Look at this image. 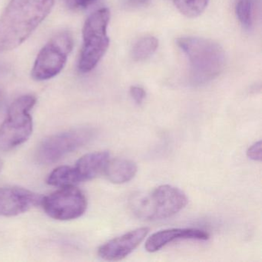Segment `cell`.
Wrapping results in <instances>:
<instances>
[{"label":"cell","instance_id":"19","mask_svg":"<svg viewBox=\"0 0 262 262\" xmlns=\"http://www.w3.org/2000/svg\"><path fill=\"white\" fill-rule=\"evenodd\" d=\"M262 144L261 141L255 142L248 148L247 151V156L250 159L256 162H260L262 159Z\"/></svg>","mask_w":262,"mask_h":262},{"label":"cell","instance_id":"17","mask_svg":"<svg viewBox=\"0 0 262 262\" xmlns=\"http://www.w3.org/2000/svg\"><path fill=\"white\" fill-rule=\"evenodd\" d=\"M184 16L195 18L200 16L208 7L209 0H170Z\"/></svg>","mask_w":262,"mask_h":262},{"label":"cell","instance_id":"8","mask_svg":"<svg viewBox=\"0 0 262 262\" xmlns=\"http://www.w3.org/2000/svg\"><path fill=\"white\" fill-rule=\"evenodd\" d=\"M41 204L50 217L59 221L78 219L87 208L85 194L75 186L63 187L42 197Z\"/></svg>","mask_w":262,"mask_h":262},{"label":"cell","instance_id":"10","mask_svg":"<svg viewBox=\"0 0 262 262\" xmlns=\"http://www.w3.org/2000/svg\"><path fill=\"white\" fill-rule=\"evenodd\" d=\"M149 228H136L103 244L98 250L101 258L106 260H120L129 255L146 237Z\"/></svg>","mask_w":262,"mask_h":262},{"label":"cell","instance_id":"11","mask_svg":"<svg viewBox=\"0 0 262 262\" xmlns=\"http://www.w3.org/2000/svg\"><path fill=\"white\" fill-rule=\"evenodd\" d=\"M209 234L196 228H171L162 230L151 234L145 242V249L150 253L156 252L168 244L179 240L206 241Z\"/></svg>","mask_w":262,"mask_h":262},{"label":"cell","instance_id":"6","mask_svg":"<svg viewBox=\"0 0 262 262\" xmlns=\"http://www.w3.org/2000/svg\"><path fill=\"white\" fill-rule=\"evenodd\" d=\"M95 134L93 128L82 127L50 136L38 146L36 159L43 165L54 163L69 153L86 145L94 138Z\"/></svg>","mask_w":262,"mask_h":262},{"label":"cell","instance_id":"13","mask_svg":"<svg viewBox=\"0 0 262 262\" xmlns=\"http://www.w3.org/2000/svg\"><path fill=\"white\" fill-rule=\"evenodd\" d=\"M137 171V165L133 161L119 158L110 159L104 170L107 179L114 184L129 182L136 176Z\"/></svg>","mask_w":262,"mask_h":262},{"label":"cell","instance_id":"18","mask_svg":"<svg viewBox=\"0 0 262 262\" xmlns=\"http://www.w3.org/2000/svg\"><path fill=\"white\" fill-rule=\"evenodd\" d=\"M67 7L72 10H85L95 4L97 0H64Z\"/></svg>","mask_w":262,"mask_h":262},{"label":"cell","instance_id":"15","mask_svg":"<svg viewBox=\"0 0 262 262\" xmlns=\"http://www.w3.org/2000/svg\"><path fill=\"white\" fill-rule=\"evenodd\" d=\"M77 174L74 168L71 166H60L53 170L47 178V183L52 186L63 188L75 186L79 183Z\"/></svg>","mask_w":262,"mask_h":262},{"label":"cell","instance_id":"16","mask_svg":"<svg viewBox=\"0 0 262 262\" xmlns=\"http://www.w3.org/2000/svg\"><path fill=\"white\" fill-rule=\"evenodd\" d=\"M159 47V40L154 36H145L135 43L132 50V57L136 62H142L151 57Z\"/></svg>","mask_w":262,"mask_h":262},{"label":"cell","instance_id":"7","mask_svg":"<svg viewBox=\"0 0 262 262\" xmlns=\"http://www.w3.org/2000/svg\"><path fill=\"white\" fill-rule=\"evenodd\" d=\"M73 47V36L69 32H61L52 38L35 61L32 71L33 79L48 80L57 76L65 67Z\"/></svg>","mask_w":262,"mask_h":262},{"label":"cell","instance_id":"1","mask_svg":"<svg viewBox=\"0 0 262 262\" xmlns=\"http://www.w3.org/2000/svg\"><path fill=\"white\" fill-rule=\"evenodd\" d=\"M55 0H11L0 16V53L19 47L47 17Z\"/></svg>","mask_w":262,"mask_h":262},{"label":"cell","instance_id":"2","mask_svg":"<svg viewBox=\"0 0 262 262\" xmlns=\"http://www.w3.org/2000/svg\"><path fill=\"white\" fill-rule=\"evenodd\" d=\"M177 45L188 59L194 83H206L223 71L225 53L217 42L205 38L182 36L178 39Z\"/></svg>","mask_w":262,"mask_h":262},{"label":"cell","instance_id":"20","mask_svg":"<svg viewBox=\"0 0 262 262\" xmlns=\"http://www.w3.org/2000/svg\"><path fill=\"white\" fill-rule=\"evenodd\" d=\"M130 95L137 105H141L145 100L146 93L142 87L133 85L130 88Z\"/></svg>","mask_w":262,"mask_h":262},{"label":"cell","instance_id":"9","mask_svg":"<svg viewBox=\"0 0 262 262\" xmlns=\"http://www.w3.org/2000/svg\"><path fill=\"white\" fill-rule=\"evenodd\" d=\"M42 199L39 194L24 188H0V216L19 215L41 204Z\"/></svg>","mask_w":262,"mask_h":262},{"label":"cell","instance_id":"14","mask_svg":"<svg viewBox=\"0 0 262 262\" xmlns=\"http://www.w3.org/2000/svg\"><path fill=\"white\" fill-rule=\"evenodd\" d=\"M259 0H236L234 10L241 25L251 30L255 24L258 11Z\"/></svg>","mask_w":262,"mask_h":262},{"label":"cell","instance_id":"22","mask_svg":"<svg viewBox=\"0 0 262 262\" xmlns=\"http://www.w3.org/2000/svg\"><path fill=\"white\" fill-rule=\"evenodd\" d=\"M8 70L9 68L7 65L0 62V77H2L3 76H5L7 72H8Z\"/></svg>","mask_w":262,"mask_h":262},{"label":"cell","instance_id":"21","mask_svg":"<svg viewBox=\"0 0 262 262\" xmlns=\"http://www.w3.org/2000/svg\"><path fill=\"white\" fill-rule=\"evenodd\" d=\"M151 1V0H123V5L127 9H139L146 7Z\"/></svg>","mask_w":262,"mask_h":262},{"label":"cell","instance_id":"5","mask_svg":"<svg viewBox=\"0 0 262 262\" xmlns=\"http://www.w3.org/2000/svg\"><path fill=\"white\" fill-rule=\"evenodd\" d=\"M110 13L108 9H100L85 21L82 31L83 45L79 60L82 73L92 71L103 57L110 46L107 33Z\"/></svg>","mask_w":262,"mask_h":262},{"label":"cell","instance_id":"4","mask_svg":"<svg viewBox=\"0 0 262 262\" xmlns=\"http://www.w3.org/2000/svg\"><path fill=\"white\" fill-rule=\"evenodd\" d=\"M36 103V97L26 95L11 104L0 126V150L10 151L28 140L33 128L30 112Z\"/></svg>","mask_w":262,"mask_h":262},{"label":"cell","instance_id":"23","mask_svg":"<svg viewBox=\"0 0 262 262\" xmlns=\"http://www.w3.org/2000/svg\"><path fill=\"white\" fill-rule=\"evenodd\" d=\"M3 166H4V162H3V161L0 159V171L2 170Z\"/></svg>","mask_w":262,"mask_h":262},{"label":"cell","instance_id":"12","mask_svg":"<svg viewBox=\"0 0 262 262\" xmlns=\"http://www.w3.org/2000/svg\"><path fill=\"white\" fill-rule=\"evenodd\" d=\"M108 151H96L81 157L73 166L79 182L92 180L105 170L110 160Z\"/></svg>","mask_w":262,"mask_h":262},{"label":"cell","instance_id":"3","mask_svg":"<svg viewBox=\"0 0 262 262\" xmlns=\"http://www.w3.org/2000/svg\"><path fill=\"white\" fill-rule=\"evenodd\" d=\"M131 202L133 213L138 217L156 221L176 215L186 206L188 198L179 188L163 185L144 195L136 196Z\"/></svg>","mask_w":262,"mask_h":262}]
</instances>
